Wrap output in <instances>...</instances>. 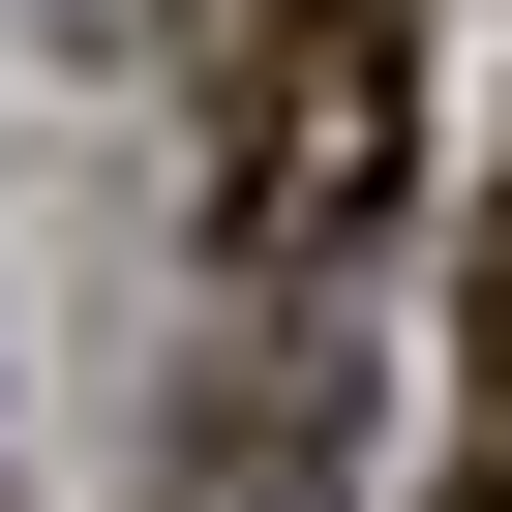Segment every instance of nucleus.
Here are the masks:
<instances>
[{"label":"nucleus","instance_id":"f257e3e1","mask_svg":"<svg viewBox=\"0 0 512 512\" xmlns=\"http://www.w3.org/2000/svg\"><path fill=\"white\" fill-rule=\"evenodd\" d=\"M422 211V0H241L211 31V241L272 302H332Z\"/></svg>","mask_w":512,"mask_h":512},{"label":"nucleus","instance_id":"f03ea898","mask_svg":"<svg viewBox=\"0 0 512 512\" xmlns=\"http://www.w3.org/2000/svg\"><path fill=\"white\" fill-rule=\"evenodd\" d=\"M422 512H512V452H452V482H422Z\"/></svg>","mask_w":512,"mask_h":512}]
</instances>
